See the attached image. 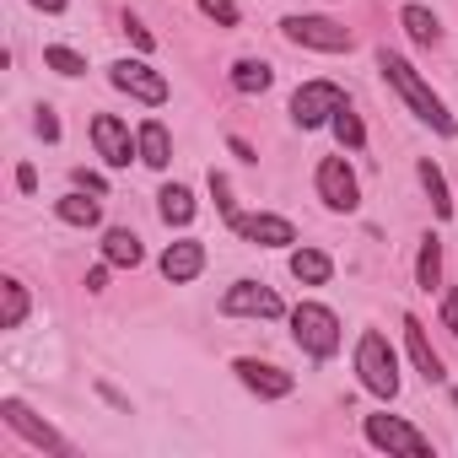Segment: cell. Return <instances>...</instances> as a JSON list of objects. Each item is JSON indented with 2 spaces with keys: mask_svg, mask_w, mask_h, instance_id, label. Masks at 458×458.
Instances as JSON below:
<instances>
[{
  "mask_svg": "<svg viewBox=\"0 0 458 458\" xmlns=\"http://www.w3.org/2000/svg\"><path fill=\"white\" fill-rule=\"evenodd\" d=\"M442 329H447V335H458V286H447V292H442Z\"/></svg>",
  "mask_w": 458,
  "mask_h": 458,
  "instance_id": "f546056e",
  "label": "cell"
},
{
  "mask_svg": "<svg viewBox=\"0 0 458 458\" xmlns=\"http://www.w3.org/2000/svg\"><path fill=\"white\" fill-rule=\"evenodd\" d=\"M33 130H38L44 140H60V119H55V108H38V119H33Z\"/></svg>",
  "mask_w": 458,
  "mask_h": 458,
  "instance_id": "4dcf8cb0",
  "label": "cell"
},
{
  "mask_svg": "<svg viewBox=\"0 0 458 458\" xmlns=\"http://www.w3.org/2000/svg\"><path fill=\"white\" fill-rule=\"evenodd\" d=\"M233 233H238L243 243H254V249H292V243H297V226H292L286 216H276V210L238 216V221H233Z\"/></svg>",
  "mask_w": 458,
  "mask_h": 458,
  "instance_id": "8fae6325",
  "label": "cell"
},
{
  "mask_svg": "<svg viewBox=\"0 0 458 458\" xmlns=\"http://www.w3.org/2000/svg\"><path fill=\"white\" fill-rule=\"evenodd\" d=\"M270 81H276L270 60H238V65H233V92H243V98L270 92Z\"/></svg>",
  "mask_w": 458,
  "mask_h": 458,
  "instance_id": "cb8c5ba5",
  "label": "cell"
},
{
  "mask_svg": "<svg viewBox=\"0 0 458 458\" xmlns=\"http://www.w3.org/2000/svg\"><path fill=\"white\" fill-rule=\"evenodd\" d=\"M124 33H130V38H135V44H140V49H151V33H146V28H140V22H135V17H124Z\"/></svg>",
  "mask_w": 458,
  "mask_h": 458,
  "instance_id": "d590c367",
  "label": "cell"
},
{
  "mask_svg": "<svg viewBox=\"0 0 458 458\" xmlns=\"http://www.w3.org/2000/svg\"><path fill=\"white\" fill-rule=\"evenodd\" d=\"M313 189H318L324 210H335V216H351L361 205V183H356V167L345 157H324L313 173Z\"/></svg>",
  "mask_w": 458,
  "mask_h": 458,
  "instance_id": "8992f818",
  "label": "cell"
},
{
  "mask_svg": "<svg viewBox=\"0 0 458 458\" xmlns=\"http://www.w3.org/2000/svg\"><path fill=\"white\" fill-rule=\"evenodd\" d=\"M199 270H205V243H199V238H178V243L162 249V276H167L173 286L199 281Z\"/></svg>",
  "mask_w": 458,
  "mask_h": 458,
  "instance_id": "5bb4252c",
  "label": "cell"
},
{
  "mask_svg": "<svg viewBox=\"0 0 458 458\" xmlns=\"http://www.w3.org/2000/svg\"><path fill=\"white\" fill-rule=\"evenodd\" d=\"M221 313L226 318H286V302L265 281H233L221 292Z\"/></svg>",
  "mask_w": 458,
  "mask_h": 458,
  "instance_id": "9c48e42d",
  "label": "cell"
},
{
  "mask_svg": "<svg viewBox=\"0 0 458 458\" xmlns=\"http://www.w3.org/2000/svg\"><path fill=\"white\" fill-rule=\"evenodd\" d=\"M226 146H233V157H243V162H259V157H254V146H249L243 135H226Z\"/></svg>",
  "mask_w": 458,
  "mask_h": 458,
  "instance_id": "836d02e7",
  "label": "cell"
},
{
  "mask_svg": "<svg viewBox=\"0 0 458 458\" xmlns=\"http://www.w3.org/2000/svg\"><path fill=\"white\" fill-rule=\"evenodd\" d=\"M103 199V194H98ZM98 199H87V189H71V194H60L55 199V216L65 221V226H98L103 221V205Z\"/></svg>",
  "mask_w": 458,
  "mask_h": 458,
  "instance_id": "d6986e66",
  "label": "cell"
},
{
  "mask_svg": "<svg viewBox=\"0 0 458 458\" xmlns=\"http://www.w3.org/2000/svg\"><path fill=\"white\" fill-rule=\"evenodd\" d=\"M281 33H286V44H297V49H318V55H345V49L356 44L345 22H335V17H313V12L286 17Z\"/></svg>",
  "mask_w": 458,
  "mask_h": 458,
  "instance_id": "277c9868",
  "label": "cell"
},
{
  "mask_svg": "<svg viewBox=\"0 0 458 458\" xmlns=\"http://www.w3.org/2000/svg\"><path fill=\"white\" fill-rule=\"evenodd\" d=\"M135 146H140V162H146V167H157V173L173 162V135H167V124H162V119H146V124L135 130Z\"/></svg>",
  "mask_w": 458,
  "mask_h": 458,
  "instance_id": "e0dca14e",
  "label": "cell"
},
{
  "mask_svg": "<svg viewBox=\"0 0 458 458\" xmlns=\"http://www.w3.org/2000/svg\"><path fill=\"white\" fill-rule=\"evenodd\" d=\"M340 108H345V87H340V81H302V87L292 92V124H297V130H318V124H329Z\"/></svg>",
  "mask_w": 458,
  "mask_h": 458,
  "instance_id": "5b68a950",
  "label": "cell"
},
{
  "mask_svg": "<svg viewBox=\"0 0 458 458\" xmlns=\"http://www.w3.org/2000/svg\"><path fill=\"white\" fill-rule=\"evenodd\" d=\"M0 297H6V308H0V329H22L28 324V286L17 276L0 281Z\"/></svg>",
  "mask_w": 458,
  "mask_h": 458,
  "instance_id": "d4e9b609",
  "label": "cell"
},
{
  "mask_svg": "<svg viewBox=\"0 0 458 458\" xmlns=\"http://www.w3.org/2000/svg\"><path fill=\"white\" fill-rule=\"evenodd\" d=\"M404 351H410V361H415V372L426 383H442L447 377V367H442V356H437V345H431V335H426V324L415 313H404Z\"/></svg>",
  "mask_w": 458,
  "mask_h": 458,
  "instance_id": "9a60e30c",
  "label": "cell"
},
{
  "mask_svg": "<svg viewBox=\"0 0 458 458\" xmlns=\"http://www.w3.org/2000/svg\"><path fill=\"white\" fill-rule=\"evenodd\" d=\"M415 286H420V292H437V286H442V238H437V233L420 238V254H415Z\"/></svg>",
  "mask_w": 458,
  "mask_h": 458,
  "instance_id": "603a6c76",
  "label": "cell"
},
{
  "mask_svg": "<svg viewBox=\"0 0 458 458\" xmlns=\"http://www.w3.org/2000/svg\"><path fill=\"white\" fill-rule=\"evenodd\" d=\"M44 65L60 71V76H81V71H87V60H81L76 49H65V44H49V49H44Z\"/></svg>",
  "mask_w": 458,
  "mask_h": 458,
  "instance_id": "83f0119b",
  "label": "cell"
},
{
  "mask_svg": "<svg viewBox=\"0 0 458 458\" xmlns=\"http://www.w3.org/2000/svg\"><path fill=\"white\" fill-rule=\"evenodd\" d=\"M103 259L119 265V270H135L146 259V249H140V238L130 233V226H108V233H103Z\"/></svg>",
  "mask_w": 458,
  "mask_h": 458,
  "instance_id": "ac0fdd59",
  "label": "cell"
},
{
  "mask_svg": "<svg viewBox=\"0 0 458 458\" xmlns=\"http://www.w3.org/2000/svg\"><path fill=\"white\" fill-rule=\"evenodd\" d=\"M108 286V265H98V270H87V292H103Z\"/></svg>",
  "mask_w": 458,
  "mask_h": 458,
  "instance_id": "8d00e7d4",
  "label": "cell"
},
{
  "mask_svg": "<svg viewBox=\"0 0 458 458\" xmlns=\"http://www.w3.org/2000/svg\"><path fill=\"white\" fill-rule=\"evenodd\" d=\"M28 6H33V12H44V17H60L71 0H28Z\"/></svg>",
  "mask_w": 458,
  "mask_h": 458,
  "instance_id": "e575fe53",
  "label": "cell"
},
{
  "mask_svg": "<svg viewBox=\"0 0 458 458\" xmlns=\"http://www.w3.org/2000/svg\"><path fill=\"white\" fill-rule=\"evenodd\" d=\"M199 12H205L216 28H238V17H243V12H238V0H199Z\"/></svg>",
  "mask_w": 458,
  "mask_h": 458,
  "instance_id": "f1b7e54d",
  "label": "cell"
},
{
  "mask_svg": "<svg viewBox=\"0 0 458 458\" xmlns=\"http://www.w3.org/2000/svg\"><path fill=\"white\" fill-rule=\"evenodd\" d=\"M377 71H383V81H388V87L404 98V108H410L420 124H431L437 135H458V119L447 114V103L431 92V81H426V76H420V71H415L404 55H394V49L383 44V49H377Z\"/></svg>",
  "mask_w": 458,
  "mask_h": 458,
  "instance_id": "6da1fadb",
  "label": "cell"
},
{
  "mask_svg": "<svg viewBox=\"0 0 458 458\" xmlns=\"http://www.w3.org/2000/svg\"><path fill=\"white\" fill-rule=\"evenodd\" d=\"M361 431H367V442H372L377 453H415V458H420V453H431V437H426V431H415L404 415H388V410H383V415H367V420H361Z\"/></svg>",
  "mask_w": 458,
  "mask_h": 458,
  "instance_id": "ba28073f",
  "label": "cell"
},
{
  "mask_svg": "<svg viewBox=\"0 0 458 458\" xmlns=\"http://www.w3.org/2000/svg\"><path fill=\"white\" fill-rule=\"evenodd\" d=\"M92 146H98V157L108 167H130L140 157V146L130 140V124L119 114H92Z\"/></svg>",
  "mask_w": 458,
  "mask_h": 458,
  "instance_id": "7c38bea8",
  "label": "cell"
},
{
  "mask_svg": "<svg viewBox=\"0 0 458 458\" xmlns=\"http://www.w3.org/2000/svg\"><path fill=\"white\" fill-rule=\"evenodd\" d=\"M17 189H22V194H33V189H38V167H33V162H22V167H17Z\"/></svg>",
  "mask_w": 458,
  "mask_h": 458,
  "instance_id": "d6a6232c",
  "label": "cell"
},
{
  "mask_svg": "<svg viewBox=\"0 0 458 458\" xmlns=\"http://www.w3.org/2000/svg\"><path fill=\"white\" fill-rule=\"evenodd\" d=\"M329 130H335V140H340L345 151H361V146H367V124H361V119L351 114V103H345V108H340V114L329 119Z\"/></svg>",
  "mask_w": 458,
  "mask_h": 458,
  "instance_id": "484cf974",
  "label": "cell"
},
{
  "mask_svg": "<svg viewBox=\"0 0 458 458\" xmlns=\"http://www.w3.org/2000/svg\"><path fill=\"white\" fill-rule=\"evenodd\" d=\"M76 189H87V194H108V178H103V173H87V167H76Z\"/></svg>",
  "mask_w": 458,
  "mask_h": 458,
  "instance_id": "1f68e13d",
  "label": "cell"
},
{
  "mask_svg": "<svg viewBox=\"0 0 458 458\" xmlns=\"http://www.w3.org/2000/svg\"><path fill=\"white\" fill-rule=\"evenodd\" d=\"M194 194H189V183H167L162 194H157V216L167 221V226H189L194 221Z\"/></svg>",
  "mask_w": 458,
  "mask_h": 458,
  "instance_id": "7402d4cb",
  "label": "cell"
},
{
  "mask_svg": "<svg viewBox=\"0 0 458 458\" xmlns=\"http://www.w3.org/2000/svg\"><path fill=\"white\" fill-rule=\"evenodd\" d=\"M356 377H361V388L372 399H394L399 394V356H394L383 329H361V340H356Z\"/></svg>",
  "mask_w": 458,
  "mask_h": 458,
  "instance_id": "7a4b0ae2",
  "label": "cell"
},
{
  "mask_svg": "<svg viewBox=\"0 0 458 458\" xmlns=\"http://www.w3.org/2000/svg\"><path fill=\"white\" fill-rule=\"evenodd\" d=\"M0 420H6L17 437H28L38 453H55V458H65V453H71V442H65V437L49 426V420H38V415H33V410H28L17 394H6V399H0Z\"/></svg>",
  "mask_w": 458,
  "mask_h": 458,
  "instance_id": "30bf717a",
  "label": "cell"
},
{
  "mask_svg": "<svg viewBox=\"0 0 458 458\" xmlns=\"http://www.w3.org/2000/svg\"><path fill=\"white\" fill-rule=\"evenodd\" d=\"M292 276L302 281V286H329V276H335V259L324 254V249H292Z\"/></svg>",
  "mask_w": 458,
  "mask_h": 458,
  "instance_id": "ffe728a7",
  "label": "cell"
},
{
  "mask_svg": "<svg viewBox=\"0 0 458 458\" xmlns=\"http://www.w3.org/2000/svg\"><path fill=\"white\" fill-rule=\"evenodd\" d=\"M286 318H292V340H297L313 361H329V356L340 351V340H345V335H340V318H335L324 302H297Z\"/></svg>",
  "mask_w": 458,
  "mask_h": 458,
  "instance_id": "3957f363",
  "label": "cell"
},
{
  "mask_svg": "<svg viewBox=\"0 0 458 458\" xmlns=\"http://www.w3.org/2000/svg\"><path fill=\"white\" fill-rule=\"evenodd\" d=\"M210 199H216V210H221V221H226V226L243 216V210H238V199H233V183H226V173H216V167H210Z\"/></svg>",
  "mask_w": 458,
  "mask_h": 458,
  "instance_id": "4316f807",
  "label": "cell"
},
{
  "mask_svg": "<svg viewBox=\"0 0 458 458\" xmlns=\"http://www.w3.org/2000/svg\"><path fill=\"white\" fill-rule=\"evenodd\" d=\"M399 28L410 33L415 49H437V44H442V22H437V12H431V6H415V0L399 12Z\"/></svg>",
  "mask_w": 458,
  "mask_h": 458,
  "instance_id": "2e32d148",
  "label": "cell"
},
{
  "mask_svg": "<svg viewBox=\"0 0 458 458\" xmlns=\"http://www.w3.org/2000/svg\"><path fill=\"white\" fill-rule=\"evenodd\" d=\"M415 178H420V189H426V199H431L437 221H447V216H453V194H447V178H442V167H437L431 157H420V162H415Z\"/></svg>",
  "mask_w": 458,
  "mask_h": 458,
  "instance_id": "44dd1931",
  "label": "cell"
},
{
  "mask_svg": "<svg viewBox=\"0 0 458 458\" xmlns=\"http://www.w3.org/2000/svg\"><path fill=\"white\" fill-rule=\"evenodd\" d=\"M233 372H238V383H243L249 394H259V399H286V394L297 388L292 372H281L276 361H259V356H238Z\"/></svg>",
  "mask_w": 458,
  "mask_h": 458,
  "instance_id": "4fadbf2b",
  "label": "cell"
},
{
  "mask_svg": "<svg viewBox=\"0 0 458 458\" xmlns=\"http://www.w3.org/2000/svg\"><path fill=\"white\" fill-rule=\"evenodd\" d=\"M108 81H114L119 92H130L135 103H146V108H162V103L173 98L167 76H162V71H151L146 60H114V65H108Z\"/></svg>",
  "mask_w": 458,
  "mask_h": 458,
  "instance_id": "52a82bcc",
  "label": "cell"
}]
</instances>
